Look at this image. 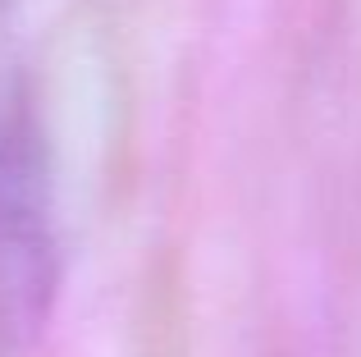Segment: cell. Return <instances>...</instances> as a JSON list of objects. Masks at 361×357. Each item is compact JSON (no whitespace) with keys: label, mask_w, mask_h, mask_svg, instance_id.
Returning <instances> with one entry per match:
<instances>
[{"label":"cell","mask_w":361,"mask_h":357,"mask_svg":"<svg viewBox=\"0 0 361 357\" xmlns=\"http://www.w3.org/2000/svg\"><path fill=\"white\" fill-rule=\"evenodd\" d=\"M60 279V238L46 147L32 115L14 106L0 119V339L42 330Z\"/></svg>","instance_id":"6da1fadb"}]
</instances>
